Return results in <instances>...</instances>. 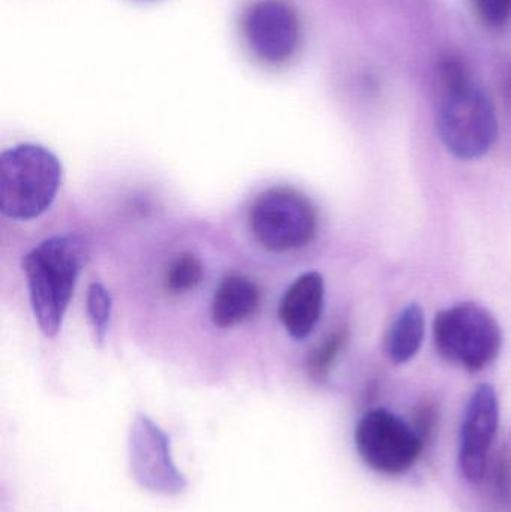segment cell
<instances>
[{
  "label": "cell",
  "instance_id": "obj_1",
  "mask_svg": "<svg viewBox=\"0 0 511 512\" xmlns=\"http://www.w3.org/2000/svg\"><path fill=\"white\" fill-rule=\"evenodd\" d=\"M89 258L81 237L54 236L33 248L23 259L30 304L39 330L53 339L62 328L78 276Z\"/></svg>",
  "mask_w": 511,
  "mask_h": 512
},
{
  "label": "cell",
  "instance_id": "obj_2",
  "mask_svg": "<svg viewBox=\"0 0 511 512\" xmlns=\"http://www.w3.org/2000/svg\"><path fill=\"white\" fill-rule=\"evenodd\" d=\"M62 185V164L47 147L18 144L0 155V212L15 221L44 215Z\"/></svg>",
  "mask_w": 511,
  "mask_h": 512
},
{
  "label": "cell",
  "instance_id": "obj_3",
  "mask_svg": "<svg viewBox=\"0 0 511 512\" xmlns=\"http://www.w3.org/2000/svg\"><path fill=\"white\" fill-rule=\"evenodd\" d=\"M438 132L447 150L464 161L483 158L494 147L498 137L494 104L470 78L446 87Z\"/></svg>",
  "mask_w": 511,
  "mask_h": 512
},
{
  "label": "cell",
  "instance_id": "obj_4",
  "mask_svg": "<svg viewBox=\"0 0 511 512\" xmlns=\"http://www.w3.org/2000/svg\"><path fill=\"white\" fill-rule=\"evenodd\" d=\"M434 340L444 360L479 372L500 355L503 333L488 309L477 303H461L437 313Z\"/></svg>",
  "mask_w": 511,
  "mask_h": 512
},
{
  "label": "cell",
  "instance_id": "obj_5",
  "mask_svg": "<svg viewBox=\"0 0 511 512\" xmlns=\"http://www.w3.org/2000/svg\"><path fill=\"white\" fill-rule=\"evenodd\" d=\"M317 225V212L311 201L293 189L263 192L249 213V227L255 240L272 252L305 248L314 240Z\"/></svg>",
  "mask_w": 511,
  "mask_h": 512
},
{
  "label": "cell",
  "instance_id": "obj_6",
  "mask_svg": "<svg viewBox=\"0 0 511 512\" xmlns=\"http://www.w3.org/2000/svg\"><path fill=\"white\" fill-rule=\"evenodd\" d=\"M354 438L363 462L386 475L407 472L425 444L413 426L387 409H374L363 415Z\"/></svg>",
  "mask_w": 511,
  "mask_h": 512
},
{
  "label": "cell",
  "instance_id": "obj_7",
  "mask_svg": "<svg viewBox=\"0 0 511 512\" xmlns=\"http://www.w3.org/2000/svg\"><path fill=\"white\" fill-rule=\"evenodd\" d=\"M129 465L137 483L149 492L174 496L188 486L171 456L167 433L143 414L135 417L129 433Z\"/></svg>",
  "mask_w": 511,
  "mask_h": 512
},
{
  "label": "cell",
  "instance_id": "obj_8",
  "mask_svg": "<svg viewBox=\"0 0 511 512\" xmlns=\"http://www.w3.org/2000/svg\"><path fill=\"white\" fill-rule=\"evenodd\" d=\"M243 33L258 59L284 63L300 44V20L296 9L285 0H260L246 11Z\"/></svg>",
  "mask_w": 511,
  "mask_h": 512
},
{
  "label": "cell",
  "instance_id": "obj_9",
  "mask_svg": "<svg viewBox=\"0 0 511 512\" xmlns=\"http://www.w3.org/2000/svg\"><path fill=\"white\" fill-rule=\"evenodd\" d=\"M498 421L500 406L494 387L489 384L479 385L465 409L459 445V466L470 483H480L485 477Z\"/></svg>",
  "mask_w": 511,
  "mask_h": 512
},
{
  "label": "cell",
  "instance_id": "obj_10",
  "mask_svg": "<svg viewBox=\"0 0 511 512\" xmlns=\"http://www.w3.org/2000/svg\"><path fill=\"white\" fill-rule=\"evenodd\" d=\"M326 286L317 271L297 277L279 304V319L293 339L305 340L320 322Z\"/></svg>",
  "mask_w": 511,
  "mask_h": 512
},
{
  "label": "cell",
  "instance_id": "obj_11",
  "mask_svg": "<svg viewBox=\"0 0 511 512\" xmlns=\"http://www.w3.org/2000/svg\"><path fill=\"white\" fill-rule=\"evenodd\" d=\"M260 306L257 283L242 274L224 277L212 300V321L216 327L231 328L251 318Z\"/></svg>",
  "mask_w": 511,
  "mask_h": 512
},
{
  "label": "cell",
  "instance_id": "obj_12",
  "mask_svg": "<svg viewBox=\"0 0 511 512\" xmlns=\"http://www.w3.org/2000/svg\"><path fill=\"white\" fill-rule=\"evenodd\" d=\"M425 339V313L419 304L411 303L399 313L386 339V354L396 364L416 357Z\"/></svg>",
  "mask_w": 511,
  "mask_h": 512
},
{
  "label": "cell",
  "instance_id": "obj_13",
  "mask_svg": "<svg viewBox=\"0 0 511 512\" xmlns=\"http://www.w3.org/2000/svg\"><path fill=\"white\" fill-rule=\"evenodd\" d=\"M86 309L96 340L102 345L110 330L111 312H113V298L102 283H90L87 289Z\"/></svg>",
  "mask_w": 511,
  "mask_h": 512
},
{
  "label": "cell",
  "instance_id": "obj_14",
  "mask_svg": "<svg viewBox=\"0 0 511 512\" xmlns=\"http://www.w3.org/2000/svg\"><path fill=\"white\" fill-rule=\"evenodd\" d=\"M203 279V264L192 254H183L174 259L165 276V289L171 294H185Z\"/></svg>",
  "mask_w": 511,
  "mask_h": 512
},
{
  "label": "cell",
  "instance_id": "obj_15",
  "mask_svg": "<svg viewBox=\"0 0 511 512\" xmlns=\"http://www.w3.org/2000/svg\"><path fill=\"white\" fill-rule=\"evenodd\" d=\"M348 342L347 328H339L333 331L329 337L323 340L309 355L308 370L315 381H323L329 375L333 363L341 354Z\"/></svg>",
  "mask_w": 511,
  "mask_h": 512
},
{
  "label": "cell",
  "instance_id": "obj_16",
  "mask_svg": "<svg viewBox=\"0 0 511 512\" xmlns=\"http://www.w3.org/2000/svg\"><path fill=\"white\" fill-rule=\"evenodd\" d=\"M477 14L486 26L500 29L511 20V0H474Z\"/></svg>",
  "mask_w": 511,
  "mask_h": 512
},
{
  "label": "cell",
  "instance_id": "obj_17",
  "mask_svg": "<svg viewBox=\"0 0 511 512\" xmlns=\"http://www.w3.org/2000/svg\"><path fill=\"white\" fill-rule=\"evenodd\" d=\"M416 423L414 429L425 442L434 432L435 423H437V411H435L434 405L429 402L423 403L417 411Z\"/></svg>",
  "mask_w": 511,
  "mask_h": 512
}]
</instances>
